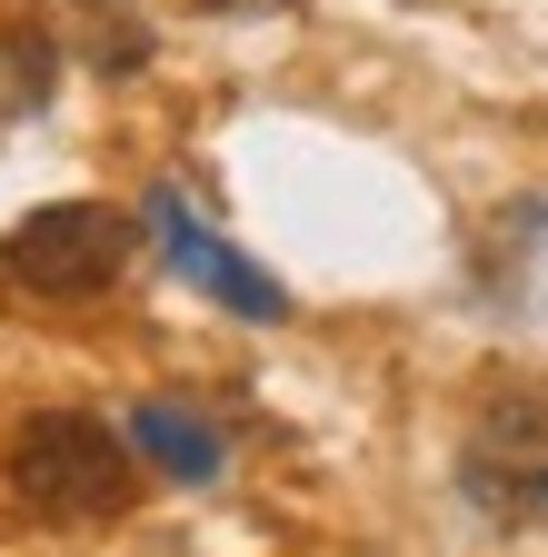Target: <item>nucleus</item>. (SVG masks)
Returning <instances> with one entry per match:
<instances>
[{
  "label": "nucleus",
  "instance_id": "nucleus-1",
  "mask_svg": "<svg viewBox=\"0 0 548 557\" xmlns=\"http://www.w3.org/2000/svg\"><path fill=\"white\" fill-rule=\"evenodd\" d=\"M130 249H141V220L110 199H50L0 239V299H40V309H81L110 299Z\"/></svg>",
  "mask_w": 548,
  "mask_h": 557
},
{
  "label": "nucleus",
  "instance_id": "nucleus-2",
  "mask_svg": "<svg viewBox=\"0 0 548 557\" xmlns=\"http://www.w3.org/2000/svg\"><path fill=\"white\" fill-rule=\"evenodd\" d=\"M11 487L40 508V518H120L141 498V448L110 418H81V408H40L11 429Z\"/></svg>",
  "mask_w": 548,
  "mask_h": 557
},
{
  "label": "nucleus",
  "instance_id": "nucleus-3",
  "mask_svg": "<svg viewBox=\"0 0 548 557\" xmlns=\"http://www.w3.org/2000/svg\"><path fill=\"white\" fill-rule=\"evenodd\" d=\"M150 230H160L170 269L190 278V289H210L230 319H290V289H280V278H269L259 259H240L230 239H210V230H199L180 189H150Z\"/></svg>",
  "mask_w": 548,
  "mask_h": 557
},
{
  "label": "nucleus",
  "instance_id": "nucleus-4",
  "mask_svg": "<svg viewBox=\"0 0 548 557\" xmlns=\"http://www.w3.org/2000/svg\"><path fill=\"white\" fill-rule=\"evenodd\" d=\"M120 429H130V448H141V458H150L160 478H190V487H210V478L230 468L220 429H210V418H190L180 398H141V408L120 418Z\"/></svg>",
  "mask_w": 548,
  "mask_h": 557
},
{
  "label": "nucleus",
  "instance_id": "nucleus-5",
  "mask_svg": "<svg viewBox=\"0 0 548 557\" xmlns=\"http://www.w3.org/2000/svg\"><path fill=\"white\" fill-rule=\"evenodd\" d=\"M468 498H489V508H509V518H548V468H519V478H499L489 458L468 468Z\"/></svg>",
  "mask_w": 548,
  "mask_h": 557
},
{
  "label": "nucleus",
  "instance_id": "nucleus-6",
  "mask_svg": "<svg viewBox=\"0 0 548 557\" xmlns=\"http://www.w3.org/2000/svg\"><path fill=\"white\" fill-rule=\"evenodd\" d=\"M90 11H100V50H90L100 70H141L150 60V30L130 21V11H110V0H90Z\"/></svg>",
  "mask_w": 548,
  "mask_h": 557
},
{
  "label": "nucleus",
  "instance_id": "nucleus-7",
  "mask_svg": "<svg viewBox=\"0 0 548 557\" xmlns=\"http://www.w3.org/2000/svg\"><path fill=\"white\" fill-rule=\"evenodd\" d=\"M190 11H269V0H190Z\"/></svg>",
  "mask_w": 548,
  "mask_h": 557
}]
</instances>
